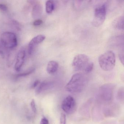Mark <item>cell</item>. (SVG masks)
<instances>
[{
	"mask_svg": "<svg viewBox=\"0 0 124 124\" xmlns=\"http://www.w3.org/2000/svg\"><path fill=\"white\" fill-rule=\"evenodd\" d=\"M87 79L85 77L82 73H77L72 76L65 86V88L69 92L80 93L85 87Z\"/></svg>",
	"mask_w": 124,
	"mask_h": 124,
	"instance_id": "1",
	"label": "cell"
},
{
	"mask_svg": "<svg viewBox=\"0 0 124 124\" xmlns=\"http://www.w3.org/2000/svg\"><path fill=\"white\" fill-rule=\"evenodd\" d=\"M100 67L104 71H110L112 70L116 62L115 54L111 51H108L100 55L98 59Z\"/></svg>",
	"mask_w": 124,
	"mask_h": 124,
	"instance_id": "2",
	"label": "cell"
},
{
	"mask_svg": "<svg viewBox=\"0 0 124 124\" xmlns=\"http://www.w3.org/2000/svg\"><path fill=\"white\" fill-rule=\"evenodd\" d=\"M106 15V5L105 4L99 5L95 8L92 24L94 27L101 26L104 22Z\"/></svg>",
	"mask_w": 124,
	"mask_h": 124,
	"instance_id": "3",
	"label": "cell"
},
{
	"mask_svg": "<svg viewBox=\"0 0 124 124\" xmlns=\"http://www.w3.org/2000/svg\"><path fill=\"white\" fill-rule=\"evenodd\" d=\"M0 40L2 45L8 49H13L18 45L17 37L15 34L11 32L3 33L1 35Z\"/></svg>",
	"mask_w": 124,
	"mask_h": 124,
	"instance_id": "4",
	"label": "cell"
},
{
	"mask_svg": "<svg viewBox=\"0 0 124 124\" xmlns=\"http://www.w3.org/2000/svg\"><path fill=\"white\" fill-rule=\"evenodd\" d=\"M89 58L87 55L79 54L74 58L72 62V66L75 71L84 70L89 62Z\"/></svg>",
	"mask_w": 124,
	"mask_h": 124,
	"instance_id": "5",
	"label": "cell"
},
{
	"mask_svg": "<svg viewBox=\"0 0 124 124\" xmlns=\"http://www.w3.org/2000/svg\"><path fill=\"white\" fill-rule=\"evenodd\" d=\"M115 85L112 84H106L101 87L99 90V95L101 100L109 101L112 98Z\"/></svg>",
	"mask_w": 124,
	"mask_h": 124,
	"instance_id": "6",
	"label": "cell"
},
{
	"mask_svg": "<svg viewBox=\"0 0 124 124\" xmlns=\"http://www.w3.org/2000/svg\"><path fill=\"white\" fill-rule=\"evenodd\" d=\"M61 107L64 112L68 114H72L76 111L77 103L73 97L68 96L62 101Z\"/></svg>",
	"mask_w": 124,
	"mask_h": 124,
	"instance_id": "7",
	"label": "cell"
},
{
	"mask_svg": "<svg viewBox=\"0 0 124 124\" xmlns=\"http://www.w3.org/2000/svg\"><path fill=\"white\" fill-rule=\"evenodd\" d=\"M26 56V51L24 48H22L19 51L16 56V61L15 65V70L19 72L23 65Z\"/></svg>",
	"mask_w": 124,
	"mask_h": 124,
	"instance_id": "8",
	"label": "cell"
},
{
	"mask_svg": "<svg viewBox=\"0 0 124 124\" xmlns=\"http://www.w3.org/2000/svg\"><path fill=\"white\" fill-rule=\"evenodd\" d=\"M46 39V37L43 35H39L32 39L29 43L28 46V53L31 55L34 50L35 47L43 42Z\"/></svg>",
	"mask_w": 124,
	"mask_h": 124,
	"instance_id": "9",
	"label": "cell"
},
{
	"mask_svg": "<svg viewBox=\"0 0 124 124\" xmlns=\"http://www.w3.org/2000/svg\"><path fill=\"white\" fill-rule=\"evenodd\" d=\"M43 11L42 5L40 3L37 2L35 3L32 10V15L34 19H38L41 16Z\"/></svg>",
	"mask_w": 124,
	"mask_h": 124,
	"instance_id": "10",
	"label": "cell"
},
{
	"mask_svg": "<svg viewBox=\"0 0 124 124\" xmlns=\"http://www.w3.org/2000/svg\"><path fill=\"white\" fill-rule=\"evenodd\" d=\"M54 86L53 83L50 82H42L38 86L36 91L37 94H39L41 92L48 89H51Z\"/></svg>",
	"mask_w": 124,
	"mask_h": 124,
	"instance_id": "11",
	"label": "cell"
},
{
	"mask_svg": "<svg viewBox=\"0 0 124 124\" xmlns=\"http://www.w3.org/2000/svg\"><path fill=\"white\" fill-rule=\"evenodd\" d=\"M58 67L59 64L58 62L55 61H50L47 65V72L50 74H54L58 70Z\"/></svg>",
	"mask_w": 124,
	"mask_h": 124,
	"instance_id": "12",
	"label": "cell"
},
{
	"mask_svg": "<svg viewBox=\"0 0 124 124\" xmlns=\"http://www.w3.org/2000/svg\"><path fill=\"white\" fill-rule=\"evenodd\" d=\"M113 26L115 29L123 30L124 29V17L120 16L117 17L112 23Z\"/></svg>",
	"mask_w": 124,
	"mask_h": 124,
	"instance_id": "13",
	"label": "cell"
},
{
	"mask_svg": "<svg viewBox=\"0 0 124 124\" xmlns=\"http://www.w3.org/2000/svg\"><path fill=\"white\" fill-rule=\"evenodd\" d=\"M54 9V2L53 0H47L46 3V10L48 14H50Z\"/></svg>",
	"mask_w": 124,
	"mask_h": 124,
	"instance_id": "14",
	"label": "cell"
},
{
	"mask_svg": "<svg viewBox=\"0 0 124 124\" xmlns=\"http://www.w3.org/2000/svg\"><path fill=\"white\" fill-rule=\"evenodd\" d=\"M35 69L34 67L30 68L27 71L22 72V73H20V74H18L16 75V78L21 77H24L26 76H28L29 75L31 74L32 73H33L35 71Z\"/></svg>",
	"mask_w": 124,
	"mask_h": 124,
	"instance_id": "15",
	"label": "cell"
},
{
	"mask_svg": "<svg viewBox=\"0 0 124 124\" xmlns=\"http://www.w3.org/2000/svg\"><path fill=\"white\" fill-rule=\"evenodd\" d=\"M93 62H90L87 64L85 68L84 69L85 72L87 73H89L93 70Z\"/></svg>",
	"mask_w": 124,
	"mask_h": 124,
	"instance_id": "16",
	"label": "cell"
},
{
	"mask_svg": "<svg viewBox=\"0 0 124 124\" xmlns=\"http://www.w3.org/2000/svg\"><path fill=\"white\" fill-rule=\"evenodd\" d=\"M117 98L120 101H123L124 99V88L121 87L119 90L117 94Z\"/></svg>",
	"mask_w": 124,
	"mask_h": 124,
	"instance_id": "17",
	"label": "cell"
},
{
	"mask_svg": "<svg viewBox=\"0 0 124 124\" xmlns=\"http://www.w3.org/2000/svg\"><path fill=\"white\" fill-rule=\"evenodd\" d=\"M14 54H9L8 58V64L10 66L13 63L14 61Z\"/></svg>",
	"mask_w": 124,
	"mask_h": 124,
	"instance_id": "18",
	"label": "cell"
},
{
	"mask_svg": "<svg viewBox=\"0 0 124 124\" xmlns=\"http://www.w3.org/2000/svg\"><path fill=\"white\" fill-rule=\"evenodd\" d=\"M66 115L64 113L61 114L60 119V124H66Z\"/></svg>",
	"mask_w": 124,
	"mask_h": 124,
	"instance_id": "19",
	"label": "cell"
},
{
	"mask_svg": "<svg viewBox=\"0 0 124 124\" xmlns=\"http://www.w3.org/2000/svg\"><path fill=\"white\" fill-rule=\"evenodd\" d=\"M8 6L4 3H0V11L2 12H6L8 11Z\"/></svg>",
	"mask_w": 124,
	"mask_h": 124,
	"instance_id": "20",
	"label": "cell"
},
{
	"mask_svg": "<svg viewBox=\"0 0 124 124\" xmlns=\"http://www.w3.org/2000/svg\"><path fill=\"white\" fill-rule=\"evenodd\" d=\"M13 24L14 27L18 30H21V26L20 24L18 21H14L13 22Z\"/></svg>",
	"mask_w": 124,
	"mask_h": 124,
	"instance_id": "21",
	"label": "cell"
},
{
	"mask_svg": "<svg viewBox=\"0 0 124 124\" xmlns=\"http://www.w3.org/2000/svg\"><path fill=\"white\" fill-rule=\"evenodd\" d=\"M43 23V22L42 20L38 19H36L34 22L33 24L34 26H39L41 25Z\"/></svg>",
	"mask_w": 124,
	"mask_h": 124,
	"instance_id": "22",
	"label": "cell"
},
{
	"mask_svg": "<svg viewBox=\"0 0 124 124\" xmlns=\"http://www.w3.org/2000/svg\"><path fill=\"white\" fill-rule=\"evenodd\" d=\"M124 51L123 50L121 51V52H120L119 54V58L120 60L123 64H124Z\"/></svg>",
	"mask_w": 124,
	"mask_h": 124,
	"instance_id": "23",
	"label": "cell"
},
{
	"mask_svg": "<svg viewBox=\"0 0 124 124\" xmlns=\"http://www.w3.org/2000/svg\"><path fill=\"white\" fill-rule=\"evenodd\" d=\"M31 106L32 111L34 113L37 112V108H36V106H35V102L34 100H32L31 103Z\"/></svg>",
	"mask_w": 124,
	"mask_h": 124,
	"instance_id": "24",
	"label": "cell"
},
{
	"mask_svg": "<svg viewBox=\"0 0 124 124\" xmlns=\"http://www.w3.org/2000/svg\"><path fill=\"white\" fill-rule=\"evenodd\" d=\"M49 124V121L47 119L46 117H43L42 118L40 121V124Z\"/></svg>",
	"mask_w": 124,
	"mask_h": 124,
	"instance_id": "25",
	"label": "cell"
},
{
	"mask_svg": "<svg viewBox=\"0 0 124 124\" xmlns=\"http://www.w3.org/2000/svg\"><path fill=\"white\" fill-rule=\"evenodd\" d=\"M0 55L2 58H4L5 57V53L3 51V49L2 47V45L0 43Z\"/></svg>",
	"mask_w": 124,
	"mask_h": 124,
	"instance_id": "26",
	"label": "cell"
},
{
	"mask_svg": "<svg viewBox=\"0 0 124 124\" xmlns=\"http://www.w3.org/2000/svg\"><path fill=\"white\" fill-rule=\"evenodd\" d=\"M40 83V81L39 80H37L35 81L33 83V85H32V88H35V87H37L38 84Z\"/></svg>",
	"mask_w": 124,
	"mask_h": 124,
	"instance_id": "27",
	"label": "cell"
}]
</instances>
